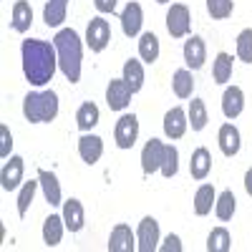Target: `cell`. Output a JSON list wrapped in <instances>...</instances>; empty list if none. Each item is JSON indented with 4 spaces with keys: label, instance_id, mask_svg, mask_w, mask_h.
Listing matches in <instances>:
<instances>
[{
    "label": "cell",
    "instance_id": "1",
    "mask_svg": "<svg viewBox=\"0 0 252 252\" xmlns=\"http://www.w3.org/2000/svg\"><path fill=\"white\" fill-rule=\"evenodd\" d=\"M20 56H23V76L28 78L31 86H46V83L53 81L56 68H58L56 46L31 38V40H23Z\"/></svg>",
    "mask_w": 252,
    "mask_h": 252
},
{
    "label": "cell",
    "instance_id": "2",
    "mask_svg": "<svg viewBox=\"0 0 252 252\" xmlns=\"http://www.w3.org/2000/svg\"><path fill=\"white\" fill-rule=\"evenodd\" d=\"M53 46L58 53V68L63 71L71 83L81 81V63H83V46H81V35L73 28H63L56 33Z\"/></svg>",
    "mask_w": 252,
    "mask_h": 252
},
{
    "label": "cell",
    "instance_id": "3",
    "mask_svg": "<svg viewBox=\"0 0 252 252\" xmlns=\"http://www.w3.org/2000/svg\"><path fill=\"white\" fill-rule=\"evenodd\" d=\"M23 116L31 124H51L58 116L56 91H33L23 98Z\"/></svg>",
    "mask_w": 252,
    "mask_h": 252
},
{
    "label": "cell",
    "instance_id": "4",
    "mask_svg": "<svg viewBox=\"0 0 252 252\" xmlns=\"http://www.w3.org/2000/svg\"><path fill=\"white\" fill-rule=\"evenodd\" d=\"M114 139L119 149H131L139 139V119L134 114H124L116 121V129H114Z\"/></svg>",
    "mask_w": 252,
    "mask_h": 252
},
{
    "label": "cell",
    "instance_id": "5",
    "mask_svg": "<svg viewBox=\"0 0 252 252\" xmlns=\"http://www.w3.org/2000/svg\"><path fill=\"white\" fill-rule=\"evenodd\" d=\"M192 28V15H189V8L182 3H174L166 13V31H169L172 38H184Z\"/></svg>",
    "mask_w": 252,
    "mask_h": 252
},
{
    "label": "cell",
    "instance_id": "6",
    "mask_svg": "<svg viewBox=\"0 0 252 252\" xmlns=\"http://www.w3.org/2000/svg\"><path fill=\"white\" fill-rule=\"evenodd\" d=\"M111 40V28H109V20L103 18H91V23L86 28V43L94 53H101L103 48L109 46Z\"/></svg>",
    "mask_w": 252,
    "mask_h": 252
},
{
    "label": "cell",
    "instance_id": "7",
    "mask_svg": "<svg viewBox=\"0 0 252 252\" xmlns=\"http://www.w3.org/2000/svg\"><path fill=\"white\" fill-rule=\"evenodd\" d=\"M136 250L139 252H154L159 250V222L154 217H144L139 222V232H136Z\"/></svg>",
    "mask_w": 252,
    "mask_h": 252
},
{
    "label": "cell",
    "instance_id": "8",
    "mask_svg": "<svg viewBox=\"0 0 252 252\" xmlns=\"http://www.w3.org/2000/svg\"><path fill=\"white\" fill-rule=\"evenodd\" d=\"M164 152H166V144H161L159 139H149V141H146V146L141 149V169H144L146 177L161 169Z\"/></svg>",
    "mask_w": 252,
    "mask_h": 252
},
{
    "label": "cell",
    "instance_id": "9",
    "mask_svg": "<svg viewBox=\"0 0 252 252\" xmlns=\"http://www.w3.org/2000/svg\"><path fill=\"white\" fill-rule=\"evenodd\" d=\"M131 89H129V83H126L124 78H116L109 83V89H106V103H109V109L111 111H124L126 106H129V101H131Z\"/></svg>",
    "mask_w": 252,
    "mask_h": 252
},
{
    "label": "cell",
    "instance_id": "10",
    "mask_svg": "<svg viewBox=\"0 0 252 252\" xmlns=\"http://www.w3.org/2000/svg\"><path fill=\"white\" fill-rule=\"evenodd\" d=\"M23 169L26 164L20 157H10V161L3 164V172H0V184H3L5 192H13V189L20 187V182H23Z\"/></svg>",
    "mask_w": 252,
    "mask_h": 252
},
{
    "label": "cell",
    "instance_id": "11",
    "mask_svg": "<svg viewBox=\"0 0 252 252\" xmlns=\"http://www.w3.org/2000/svg\"><path fill=\"white\" fill-rule=\"evenodd\" d=\"M187 126H189V116H187L184 109L174 106V109L166 111V116H164V134L169 139H182L187 134Z\"/></svg>",
    "mask_w": 252,
    "mask_h": 252
},
{
    "label": "cell",
    "instance_id": "12",
    "mask_svg": "<svg viewBox=\"0 0 252 252\" xmlns=\"http://www.w3.org/2000/svg\"><path fill=\"white\" fill-rule=\"evenodd\" d=\"M204 61H207V46H204V40L199 35H192L184 43V63H187V68L199 71L204 66Z\"/></svg>",
    "mask_w": 252,
    "mask_h": 252
},
{
    "label": "cell",
    "instance_id": "13",
    "mask_svg": "<svg viewBox=\"0 0 252 252\" xmlns=\"http://www.w3.org/2000/svg\"><path fill=\"white\" fill-rule=\"evenodd\" d=\"M136 237L131 232L129 224H116L111 229V237H109V252H134L136 250Z\"/></svg>",
    "mask_w": 252,
    "mask_h": 252
},
{
    "label": "cell",
    "instance_id": "14",
    "mask_svg": "<svg viewBox=\"0 0 252 252\" xmlns=\"http://www.w3.org/2000/svg\"><path fill=\"white\" fill-rule=\"evenodd\" d=\"M78 154L89 166H94L101 159V154H103V139L96 136V134H83L78 139Z\"/></svg>",
    "mask_w": 252,
    "mask_h": 252
},
{
    "label": "cell",
    "instance_id": "15",
    "mask_svg": "<svg viewBox=\"0 0 252 252\" xmlns=\"http://www.w3.org/2000/svg\"><path fill=\"white\" fill-rule=\"evenodd\" d=\"M217 141H220V149L224 157H235L242 146V139H240V131L235 124H222L220 126V134H217Z\"/></svg>",
    "mask_w": 252,
    "mask_h": 252
},
{
    "label": "cell",
    "instance_id": "16",
    "mask_svg": "<svg viewBox=\"0 0 252 252\" xmlns=\"http://www.w3.org/2000/svg\"><path fill=\"white\" fill-rule=\"evenodd\" d=\"M144 26V13H141V5L139 3H129L121 13V28H124V35L129 38H136L139 31Z\"/></svg>",
    "mask_w": 252,
    "mask_h": 252
},
{
    "label": "cell",
    "instance_id": "17",
    "mask_svg": "<svg viewBox=\"0 0 252 252\" xmlns=\"http://www.w3.org/2000/svg\"><path fill=\"white\" fill-rule=\"evenodd\" d=\"M63 222H66V229L71 232H81L83 224H86V215H83V204L81 199H68L63 202Z\"/></svg>",
    "mask_w": 252,
    "mask_h": 252
},
{
    "label": "cell",
    "instance_id": "18",
    "mask_svg": "<svg viewBox=\"0 0 252 252\" xmlns=\"http://www.w3.org/2000/svg\"><path fill=\"white\" fill-rule=\"evenodd\" d=\"M242 111H245V94H242V89H237V86L224 89V94H222V114L227 119H237Z\"/></svg>",
    "mask_w": 252,
    "mask_h": 252
},
{
    "label": "cell",
    "instance_id": "19",
    "mask_svg": "<svg viewBox=\"0 0 252 252\" xmlns=\"http://www.w3.org/2000/svg\"><path fill=\"white\" fill-rule=\"evenodd\" d=\"M209 172H212V154H209L204 146H199L192 154V161H189V174H192V179L202 182V179L209 177Z\"/></svg>",
    "mask_w": 252,
    "mask_h": 252
},
{
    "label": "cell",
    "instance_id": "20",
    "mask_svg": "<svg viewBox=\"0 0 252 252\" xmlns=\"http://www.w3.org/2000/svg\"><path fill=\"white\" fill-rule=\"evenodd\" d=\"M38 182H40V189L46 194V202L51 207H58L61 204V184H58L56 174L48 169H38Z\"/></svg>",
    "mask_w": 252,
    "mask_h": 252
},
{
    "label": "cell",
    "instance_id": "21",
    "mask_svg": "<svg viewBox=\"0 0 252 252\" xmlns=\"http://www.w3.org/2000/svg\"><path fill=\"white\" fill-rule=\"evenodd\" d=\"M31 23H33V8H31V3H28V0H18V3L13 5V20H10L13 31L26 33V31H31Z\"/></svg>",
    "mask_w": 252,
    "mask_h": 252
},
{
    "label": "cell",
    "instance_id": "22",
    "mask_svg": "<svg viewBox=\"0 0 252 252\" xmlns=\"http://www.w3.org/2000/svg\"><path fill=\"white\" fill-rule=\"evenodd\" d=\"M217 202V194H215V187L212 184H202L194 194V215L197 217H204L212 212V207Z\"/></svg>",
    "mask_w": 252,
    "mask_h": 252
},
{
    "label": "cell",
    "instance_id": "23",
    "mask_svg": "<svg viewBox=\"0 0 252 252\" xmlns=\"http://www.w3.org/2000/svg\"><path fill=\"white\" fill-rule=\"evenodd\" d=\"M66 10H68V0H48L43 8V20L48 28H58L66 20Z\"/></svg>",
    "mask_w": 252,
    "mask_h": 252
},
{
    "label": "cell",
    "instance_id": "24",
    "mask_svg": "<svg viewBox=\"0 0 252 252\" xmlns=\"http://www.w3.org/2000/svg\"><path fill=\"white\" fill-rule=\"evenodd\" d=\"M63 227H66V222H63V215H51L46 222H43V242L48 247H56L61 240H63Z\"/></svg>",
    "mask_w": 252,
    "mask_h": 252
},
{
    "label": "cell",
    "instance_id": "25",
    "mask_svg": "<svg viewBox=\"0 0 252 252\" xmlns=\"http://www.w3.org/2000/svg\"><path fill=\"white\" fill-rule=\"evenodd\" d=\"M96 124H98V106H96V103H91V101L81 103L78 111H76V126H78L81 131H91Z\"/></svg>",
    "mask_w": 252,
    "mask_h": 252
},
{
    "label": "cell",
    "instance_id": "26",
    "mask_svg": "<svg viewBox=\"0 0 252 252\" xmlns=\"http://www.w3.org/2000/svg\"><path fill=\"white\" fill-rule=\"evenodd\" d=\"M172 89L179 98H189L194 91V78H192V71L189 68H179L174 71V78H172Z\"/></svg>",
    "mask_w": 252,
    "mask_h": 252
},
{
    "label": "cell",
    "instance_id": "27",
    "mask_svg": "<svg viewBox=\"0 0 252 252\" xmlns=\"http://www.w3.org/2000/svg\"><path fill=\"white\" fill-rule=\"evenodd\" d=\"M126 83H129V89L136 94V91H141V86H144V68H141V63L139 61H134V58H129L124 63V76H121Z\"/></svg>",
    "mask_w": 252,
    "mask_h": 252
},
{
    "label": "cell",
    "instance_id": "28",
    "mask_svg": "<svg viewBox=\"0 0 252 252\" xmlns=\"http://www.w3.org/2000/svg\"><path fill=\"white\" fill-rule=\"evenodd\" d=\"M232 250V237L224 227H215L207 237V252H229Z\"/></svg>",
    "mask_w": 252,
    "mask_h": 252
},
{
    "label": "cell",
    "instance_id": "29",
    "mask_svg": "<svg viewBox=\"0 0 252 252\" xmlns=\"http://www.w3.org/2000/svg\"><path fill=\"white\" fill-rule=\"evenodd\" d=\"M235 207H237V199H235V194H232V189H224V192L217 197V202H215V215H217L222 222H227V220H232Z\"/></svg>",
    "mask_w": 252,
    "mask_h": 252
},
{
    "label": "cell",
    "instance_id": "30",
    "mask_svg": "<svg viewBox=\"0 0 252 252\" xmlns=\"http://www.w3.org/2000/svg\"><path fill=\"white\" fill-rule=\"evenodd\" d=\"M139 56L144 63H154L159 58V38L154 33H144L139 38Z\"/></svg>",
    "mask_w": 252,
    "mask_h": 252
},
{
    "label": "cell",
    "instance_id": "31",
    "mask_svg": "<svg viewBox=\"0 0 252 252\" xmlns=\"http://www.w3.org/2000/svg\"><path fill=\"white\" fill-rule=\"evenodd\" d=\"M189 124H192V131H202L209 116H207V106H204V101L202 98H192V103H189Z\"/></svg>",
    "mask_w": 252,
    "mask_h": 252
},
{
    "label": "cell",
    "instance_id": "32",
    "mask_svg": "<svg viewBox=\"0 0 252 252\" xmlns=\"http://www.w3.org/2000/svg\"><path fill=\"white\" fill-rule=\"evenodd\" d=\"M212 76H215L217 83H227L229 78H232V56H229V53H217Z\"/></svg>",
    "mask_w": 252,
    "mask_h": 252
},
{
    "label": "cell",
    "instance_id": "33",
    "mask_svg": "<svg viewBox=\"0 0 252 252\" xmlns=\"http://www.w3.org/2000/svg\"><path fill=\"white\" fill-rule=\"evenodd\" d=\"M177 169H179V152H177V146H172V144H166V152H164V161H161V174L166 177V179H172L174 174H177Z\"/></svg>",
    "mask_w": 252,
    "mask_h": 252
},
{
    "label": "cell",
    "instance_id": "34",
    "mask_svg": "<svg viewBox=\"0 0 252 252\" xmlns=\"http://www.w3.org/2000/svg\"><path fill=\"white\" fill-rule=\"evenodd\" d=\"M38 184H40V182H26L23 187H20V192H18V215H20V217H26L28 207H31V202H33V197H35Z\"/></svg>",
    "mask_w": 252,
    "mask_h": 252
},
{
    "label": "cell",
    "instance_id": "35",
    "mask_svg": "<svg viewBox=\"0 0 252 252\" xmlns=\"http://www.w3.org/2000/svg\"><path fill=\"white\" fill-rule=\"evenodd\" d=\"M232 8H235L232 0H207V10H209V15H212L215 20L229 18L232 15Z\"/></svg>",
    "mask_w": 252,
    "mask_h": 252
},
{
    "label": "cell",
    "instance_id": "36",
    "mask_svg": "<svg viewBox=\"0 0 252 252\" xmlns=\"http://www.w3.org/2000/svg\"><path fill=\"white\" fill-rule=\"evenodd\" d=\"M237 58L245 63H252V28H245L237 35Z\"/></svg>",
    "mask_w": 252,
    "mask_h": 252
},
{
    "label": "cell",
    "instance_id": "37",
    "mask_svg": "<svg viewBox=\"0 0 252 252\" xmlns=\"http://www.w3.org/2000/svg\"><path fill=\"white\" fill-rule=\"evenodd\" d=\"M10 146H13V136H10V129L5 124H0V157H8L10 154Z\"/></svg>",
    "mask_w": 252,
    "mask_h": 252
},
{
    "label": "cell",
    "instance_id": "38",
    "mask_svg": "<svg viewBox=\"0 0 252 252\" xmlns=\"http://www.w3.org/2000/svg\"><path fill=\"white\" fill-rule=\"evenodd\" d=\"M159 250L161 252H182V240L177 235H169L164 240V245H159Z\"/></svg>",
    "mask_w": 252,
    "mask_h": 252
},
{
    "label": "cell",
    "instance_id": "39",
    "mask_svg": "<svg viewBox=\"0 0 252 252\" xmlns=\"http://www.w3.org/2000/svg\"><path fill=\"white\" fill-rule=\"evenodd\" d=\"M94 5H96L98 13H114L116 0H94Z\"/></svg>",
    "mask_w": 252,
    "mask_h": 252
},
{
    "label": "cell",
    "instance_id": "40",
    "mask_svg": "<svg viewBox=\"0 0 252 252\" xmlns=\"http://www.w3.org/2000/svg\"><path fill=\"white\" fill-rule=\"evenodd\" d=\"M245 189H247V194L252 197V169H247V174H245Z\"/></svg>",
    "mask_w": 252,
    "mask_h": 252
},
{
    "label": "cell",
    "instance_id": "41",
    "mask_svg": "<svg viewBox=\"0 0 252 252\" xmlns=\"http://www.w3.org/2000/svg\"><path fill=\"white\" fill-rule=\"evenodd\" d=\"M157 3H169V0H157Z\"/></svg>",
    "mask_w": 252,
    "mask_h": 252
}]
</instances>
